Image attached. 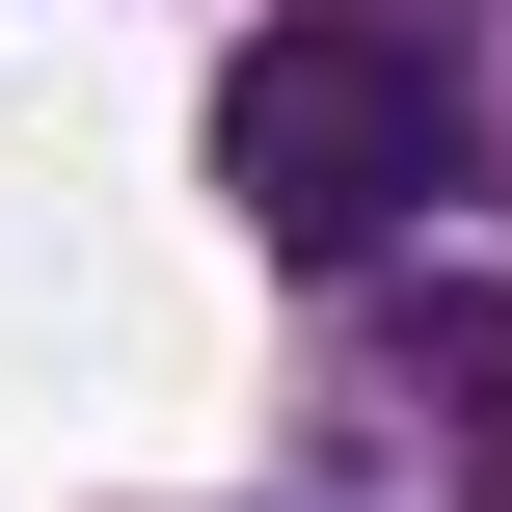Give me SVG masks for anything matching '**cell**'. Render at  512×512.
<instances>
[{
    "label": "cell",
    "instance_id": "1",
    "mask_svg": "<svg viewBox=\"0 0 512 512\" xmlns=\"http://www.w3.org/2000/svg\"><path fill=\"white\" fill-rule=\"evenodd\" d=\"M216 189H243L270 270H378V243L459 189V108H432L405 27H243V54H216Z\"/></svg>",
    "mask_w": 512,
    "mask_h": 512
}]
</instances>
